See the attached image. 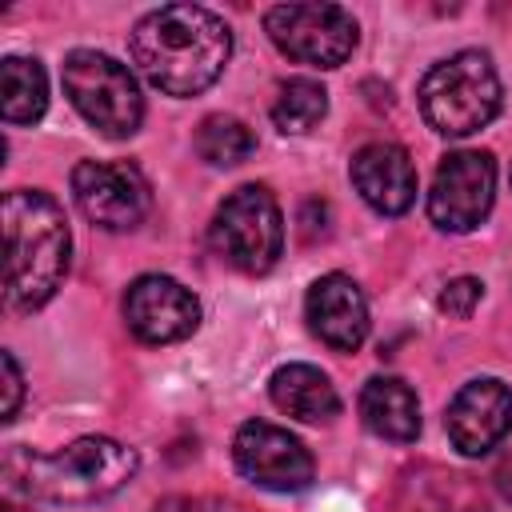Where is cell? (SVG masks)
<instances>
[{
  "label": "cell",
  "instance_id": "cell-5",
  "mask_svg": "<svg viewBox=\"0 0 512 512\" xmlns=\"http://www.w3.org/2000/svg\"><path fill=\"white\" fill-rule=\"evenodd\" d=\"M64 92L72 108L104 136L124 140L140 128L144 120V96L128 64L112 60L108 52L96 48H76L64 56Z\"/></svg>",
  "mask_w": 512,
  "mask_h": 512
},
{
  "label": "cell",
  "instance_id": "cell-21",
  "mask_svg": "<svg viewBox=\"0 0 512 512\" xmlns=\"http://www.w3.org/2000/svg\"><path fill=\"white\" fill-rule=\"evenodd\" d=\"M0 368H4V420H16L20 396H24V376H20V364L12 352L0 356Z\"/></svg>",
  "mask_w": 512,
  "mask_h": 512
},
{
  "label": "cell",
  "instance_id": "cell-13",
  "mask_svg": "<svg viewBox=\"0 0 512 512\" xmlns=\"http://www.w3.org/2000/svg\"><path fill=\"white\" fill-rule=\"evenodd\" d=\"M304 316L308 328L336 352H356L368 336V300L360 284L344 272H328L308 288Z\"/></svg>",
  "mask_w": 512,
  "mask_h": 512
},
{
  "label": "cell",
  "instance_id": "cell-18",
  "mask_svg": "<svg viewBox=\"0 0 512 512\" xmlns=\"http://www.w3.org/2000/svg\"><path fill=\"white\" fill-rule=\"evenodd\" d=\"M328 112V92L324 84L308 80V76H292L280 84L276 100H272V124L284 132V136H300V132H312Z\"/></svg>",
  "mask_w": 512,
  "mask_h": 512
},
{
  "label": "cell",
  "instance_id": "cell-2",
  "mask_svg": "<svg viewBox=\"0 0 512 512\" xmlns=\"http://www.w3.org/2000/svg\"><path fill=\"white\" fill-rule=\"evenodd\" d=\"M68 252V220L48 192L16 188L4 196V288L12 308L48 304L68 272Z\"/></svg>",
  "mask_w": 512,
  "mask_h": 512
},
{
  "label": "cell",
  "instance_id": "cell-6",
  "mask_svg": "<svg viewBox=\"0 0 512 512\" xmlns=\"http://www.w3.org/2000/svg\"><path fill=\"white\" fill-rule=\"evenodd\" d=\"M208 240L224 264L248 276H264L276 268L284 252V216L276 196L264 184H244L236 188L212 216Z\"/></svg>",
  "mask_w": 512,
  "mask_h": 512
},
{
  "label": "cell",
  "instance_id": "cell-24",
  "mask_svg": "<svg viewBox=\"0 0 512 512\" xmlns=\"http://www.w3.org/2000/svg\"><path fill=\"white\" fill-rule=\"evenodd\" d=\"M4 512H24V508H16V504H4Z\"/></svg>",
  "mask_w": 512,
  "mask_h": 512
},
{
  "label": "cell",
  "instance_id": "cell-3",
  "mask_svg": "<svg viewBox=\"0 0 512 512\" xmlns=\"http://www.w3.org/2000/svg\"><path fill=\"white\" fill-rule=\"evenodd\" d=\"M140 468L136 448L112 436H80L56 452L12 448L4 460L8 480L48 504H96L120 492Z\"/></svg>",
  "mask_w": 512,
  "mask_h": 512
},
{
  "label": "cell",
  "instance_id": "cell-11",
  "mask_svg": "<svg viewBox=\"0 0 512 512\" xmlns=\"http://www.w3.org/2000/svg\"><path fill=\"white\" fill-rule=\"evenodd\" d=\"M124 320L136 340L144 344H176L196 332L200 324V300L172 276L148 272L136 276L124 292Z\"/></svg>",
  "mask_w": 512,
  "mask_h": 512
},
{
  "label": "cell",
  "instance_id": "cell-20",
  "mask_svg": "<svg viewBox=\"0 0 512 512\" xmlns=\"http://www.w3.org/2000/svg\"><path fill=\"white\" fill-rule=\"evenodd\" d=\"M480 296H484V284H480L476 276H456V280L444 284V292H440V308H444L448 316H456V320H468L472 308L480 304Z\"/></svg>",
  "mask_w": 512,
  "mask_h": 512
},
{
  "label": "cell",
  "instance_id": "cell-7",
  "mask_svg": "<svg viewBox=\"0 0 512 512\" xmlns=\"http://www.w3.org/2000/svg\"><path fill=\"white\" fill-rule=\"evenodd\" d=\"M264 32L288 60L312 68H340L356 48V20L340 4H276Z\"/></svg>",
  "mask_w": 512,
  "mask_h": 512
},
{
  "label": "cell",
  "instance_id": "cell-8",
  "mask_svg": "<svg viewBox=\"0 0 512 512\" xmlns=\"http://www.w3.org/2000/svg\"><path fill=\"white\" fill-rule=\"evenodd\" d=\"M492 196H496L492 156L476 148H460V152H448L432 176L428 216L444 232H472L492 212Z\"/></svg>",
  "mask_w": 512,
  "mask_h": 512
},
{
  "label": "cell",
  "instance_id": "cell-16",
  "mask_svg": "<svg viewBox=\"0 0 512 512\" xmlns=\"http://www.w3.org/2000/svg\"><path fill=\"white\" fill-rule=\"evenodd\" d=\"M360 416L376 436H384L392 444H408L420 432L416 392L396 376H372L360 388Z\"/></svg>",
  "mask_w": 512,
  "mask_h": 512
},
{
  "label": "cell",
  "instance_id": "cell-12",
  "mask_svg": "<svg viewBox=\"0 0 512 512\" xmlns=\"http://www.w3.org/2000/svg\"><path fill=\"white\" fill-rule=\"evenodd\" d=\"M444 428H448L452 448H460L464 456L492 452L512 432V388L504 380H496V376L468 380L452 396Z\"/></svg>",
  "mask_w": 512,
  "mask_h": 512
},
{
  "label": "cell",
  "instance_id": "cell-22",
  "mask_svg": "<svg viewBox=\"0 0 512 512\" xmlns=\"http://www.w3.org/2000/svg\"><path fill=\"white\" fill-rule=\"evenodd\" d=\"M492 480H496V488L512 500V456H504L500 464H496V472H492Z\"/></svg>",
  "mask_w": 512,
  "mask_h": 512
},
{
  "label": "cell",
  "instance_id": "cell-17",
  "mask_svg": "<svg viewBox=\"0 0 512 512\" xmlns=\"http://www.w3.org/2000/svg\"><path fill=\"white\" fill-rule=\"evenodd\" d=\"M48 108V76L40 60L8 56L0 68V116L8 124H36Z\"/></svg>",
  "mask_w": 512,
  "mask_h": 512
},
{
  "label": "cell",
  "instance_id": "cell-14",
  "mask_svg": "<svg viewBox=\"0 0 512 512\" xmlns=\"http://www.w3.org/2000/svg\"><path fill=\"white\" fill-rule=\"evenodd\" d=\"M352 184L380 216H400L416 200V164L400 144L372 140L352 156Z\"/></svg>",
  "mask_w": 512,
  "mask_h": 512
},
{
  "label": "cell",
  "instance_id": "cell-15",
  "mask_svg": "<svg viewBox=\"0 0 512 512\" xmlns=\"http://www.w3.org/2000/svg\"><path fill=\"white\" fill-rule=\"evenodd\" d=\"M268 392H272V404L280 412H288L292 420H304V424H324L340 412V396H336L332 380L312 364L276 368Z\"/></svg>",
  "mask_w": 512,
  "mask_h": 512
},
{
  "label": "cell",
  "instance_id": "cell-4",
  "mask_svg": "<svg viewBox=\"0 0 512 512\" xmlns=\"http://www.w3.org/2000/svg\"><path fill=\"white\" fill-rule=\"evenodd\" d=\"M420 112L440 136H468L500 112V76L492 60L476 48H464L432 64L420 80Z\"/></svg>",
  "mask_w": 512,
  "mask_h": 512
},
{
  "label": "cell",
  "instance_id": "cell-1",
  "mask_svg": "<svg viewBox=\"0 0 512 512\" xmlns=\"http://www.w3.org/2000/svg\"><path fill=\"white\" fill-rule=\"evenodd\" d=\"M128 52L164 96H200L232 56L228 24L200 4H164L136 20Z\"/></svg>",
  "mask_w": 512,
  "mask_h": 512
},
{
  "label": "cell",
  "instance_id": "cell-9",
  "mask_svg": "<svg viewBox=\"0 0 512 512\" xmlns=\"http://www.w3.org/2000/svg\"><path fill=\"white\" fill-rule=\"evenodd\" d=\"M72 196L80 212L108 232L136 228L152 208V188L128 160H80L72 168Z\"/></svg>",
  "mask_w": 512,
  "mask_h": 512
},
{
  "label": "cell",
  "instance_id": "cell-23",
  "mask_svg": "<svg viewBox=\"0 0 512 512\" xmlns=\"http://www.w3.org/2000/svg\"><path fill=\"white\" fill-rule=\"evenodd\" d=\"M156 512H200V504H192V500H184V496H168V500L156 504Z\"/></svg>",
  "mask_w": 512,
  "mask_h": 512
},
{
  "label": "cell",
  "instance_id": "cell-10",
  "mask_svg": "<svg viewBox=\"0 0 512 512\" xmlns=\"http://www.w3.org/2000/svg\"><path fill=\"white\" fill-rule=\"evenodd\" d=\"M232 460L244 480H252L256 488H268V492H300L316 476L312 452L288 428H276L268 420L240 424V432L232 440Z\"/></svg>",
  "mask_w": 512,
  "mask_h": 512
},
{
  "label": "cell",
  "instance_id": "cell-19",
  "mask_svg": "<svg viewBox=\"0 0 512 512\" xmlns=\"http://www.w3.org/2000/svg\"><path fill=\"white\" fill-rule=\"evenodd\" d=\"M196 152H200V160H208L216 168H236L256 152V136L244 120L216 112V116L200 120V128H196Z\"/></svg>",
  "mask_w": 512,
  "mask_h": 512
}]
</instances>
